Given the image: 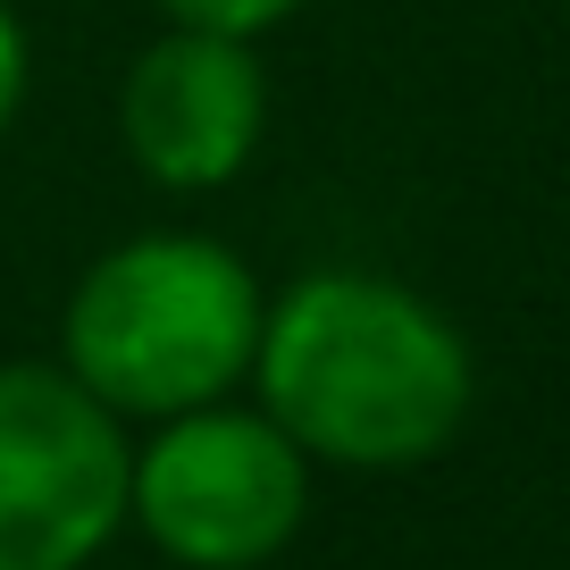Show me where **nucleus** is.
<instances>
[{
  "label": "nucleus",
  "instance_id": "obj_1",
  "mask_svg": "<svg viewBox=\"0 0 570 570\" xmlns=\"http://www.w3.org/2000/svg\"><path fill=\"white\" fill-rule=\"evenodd\" d=\"M252 386L311 462L411 470L462 436L479 361L428 294L370 268H320L268 303Z\"/></svg>",
  "mask_w": 570,
  "mask_h": 570
},
{
  "label": "nucleus",
  "instance_id": "obj_5",
  "mask_svg": "<svg viewBox=\"0 0 570 570\" xmlns=\"http://www.w3.org/2000/svg\"><path fill=\"white\" fill-rule=\"evenodd\" d=\"M268 135V68L244 35L168 26L142 42L118 85V142L126 160L168 194H218L252 168Z\"/></svg>",
  "mask_w": 570,
  "mask_h": 570
},
{
  "label": "nucleus",
  "instance_id": "obj_4",
  "mask_svg": "<svg viewBox=\"0 0 570 570\" xmlns=\"http://www.w3.org/2000/svg\"><path fill=\"white\" fill-rule=\"evenodd\" d=\"M118 411L68 361H0V570H85L126 529Z\"/></svg>",
  "mask_w": 570,
  "mask_h": 570
},
{
  "label": "nucleus",
  "instance_id": "obj_7",
  "mask_svg": "<svg viewBox=\"0 0 570 570\" xmlns=\"http://www.w3.org/2000/svg\"><path fill=\"white\" fill-rule=\"evenodd\" d=\"M26 76H35V59H26V26H18V9L0 0V135H9V118L26 109Z\"/></svg>",
  "mask_w": 570,
  "mask_h": 570
},
{
  "label": "nucleus",
  "instance_id": "obj_2",
  "mask_svg": "<svg viewBox=\"0 0 570 570\" xmlns=\"http://www.w3.org/2000/svg\"><path fill=\"white\" fill-rule=\"evenodd\" d=\"M268 294L210 235H126L76 277L59 361L118 420H177L252 377Z\"/></svg>",
  "mask_w": 570,
  "mask_h": 570
},
{
  "label": "nucleus",
  "instance_id": "obj_6",
  "mask_svg": "<svg viewBox=\"0 0 570 570\" xmlns=\"http://www.w3.org/2000/svg\"><path fill=\"white\" fill-rule=\"evenodd\" d=\"M168 9V26H210V35H244V42H261L268 26H285L303 0H160Z\"/></svg>",
  "mask_w": 570,
  "mask_h": 570
},
{
  "label": "nucleus",
  "instance_id": "obj_3",
  "mask_svg": "<svg viewBox=\"0 0 570 570\" xmlns=\"http://www.w3.org/2000/svg\"><path fill=\"white\" fill-rule=\"evenodd\" d=\"M311 512V453L268 411L194 403L160 420L151 445H135L126 520L185 570H261L294 546Z\"/></svg>",
  "mask_w": 570,
  "mask_h": 570
}]
</instances>
